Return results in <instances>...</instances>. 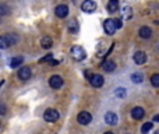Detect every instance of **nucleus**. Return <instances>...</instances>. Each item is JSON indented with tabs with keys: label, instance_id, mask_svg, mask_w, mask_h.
I'll list each match as a JSON object with an SVG mask.
<instances>
[{
	"label": "nucleus",
	"instance_id": "f257e3e1",
	"mask_svg": "<svg viewBox=\"0 0 159 134\" xmlns=\"http://www.w3.org/2000/svg\"><path fill=\"white\" fill-rule=\"evenodd\" d=\"M71 56L74 60H84V59L86 57V53L85 50H84V47L81 46H73L71 47Z\"/></svg>",
	"mask_w": 159,
	"mask_h": 134
},
{
	"label": "nucleus",
	"instance_id": "f03ea898",
	"mask_svg": "<svg viewBox=\"0 0 159 134\" xmlns=\"http://www.w3.org/2000/svg\"><path fill=\"white\" fill-rule=\"evenodd\" d=\"M43 119L45 122H49V123L56 122L59 119V112L56 109H46L43 113Z\"/></svg>",
	"mask_w": 159,
	"mask_h": 134
},
{
	"label": "nucleus",
	"instance_id": "7ed1b4c3",
	"mask_svg": "<svg viewBox=\"0 0 159 134\" xmlns=\"http://www.w3.org/2000/svg\"><path fill=\"white\" fill-rule=\"evenodd\" d=\"M77 122L82 126H86L92 122V114L89 112H80L77 116Z\"/></svg>",
	"mask_w": 159,
	"mask_h": 134
},
{
	"label": "nucleus",
	"instance_id": "20e7f679",
	"mask_svg": "<svg viewBox=\"0 0 159 134\" xmlns=\"http://www.w3.org/2000/svg\"><path fill=\"white\" fill-rule=\"evenodd\" d=\"M103 29H105V32L108 34V35H113L114 32H116V27H114V22L112 18H108L103 21Z\"/></svg>",
	"mask_w": 159,
	"mask_h": 134
},
{
	"label": "nucleus",
	"instance_id": "39448f33",
	"mask_svg": "<svg viewBox=\"0 0 159 134\" xmlns=\"http://www.w3.org/2000/svg\"><path fill=\"white\" fill-rule=\"evenodd\" d=\"M89 83H91L92 87H95V88H99V87L103 85L105 80H103V77L100 74H92L91 77H89Z\"/></svg>",
	"mask_w": 159,
	"mask_h": 134
},
{
	"label": "nucleus",
	"instance_id": "423d86ee",
	"mask_svg": "<svg viewBox=\"0 0 159 134\" xmlns=\"http://www.w3.org/2000/svg\"><path fill=\"white\" fill-rule=\"evenodd\" d=\"M81 8L85 13H94L95 8H96V3L94 0H84L82 4H81Z\"/></svg>",
	"mask_w": 159,
	"mask_h": 134
},
{
	"label": "nucleus",
	"instance_id": "0eeeda50",
	"mask_svg": "<svg viewBox=\"0 0 159 134\" xmlns=\"http://www.w3.org/2000/svg\"><path fill=\"white\" fill-rule=\"evenodd\" d=\"M49 85L55 89H59L61 85H63V78L60 75H52L49 80Z\"/></svg>",
	"mask_w": 159,
	"mask_h": 134
},
{
	"label": "nucleus",
	"instance_id": "6e6552de",
	"mask_svg": "<svg viewBox=\"0 0 159 134\" xmlns=\"http://www.w3.org/2000/svg\"><path fill=\"white\" fill-rule=\"evenodd\" d=\"M144 116H145V112L141 106H135V108H133V110H131V117H133L134 120H141Z\"/></svg>",
	"mask_w": 159,
	"mask_h": 134
},
{
	"label": "nucleus",
	"instance_id": "1a4fd4ad",
	"mask_svg": "<svg viewBox=\"0 0 159 134\" xmlns=\"http://www.w3.org/2000/svg\"><path fill=\"white\" fill-rule=\"evenodd\" d=\"M117 120H119V117H117V114L114 113V112H108V113L105 114V122L108 123L109 126H116Z\"/></svg>",
	"mask_w": 159,
	"mask_h": 134
},
{
	"label": "nucleus",
	"instance_id": "9d476101",
	"mask_svg": "<svg viewBox=\"0 0 159 134\" xmlns=\"http://www.w3.org/2000/svg\"><path fill=\"white\" fill-rule=\"evenodd\" d=\"M31 69L29 67H27V66H24V67H21V69L18 70V78H21V80H29L31 78Z\"/></svg>",
	"mask_w": 159,
	"mask_h": 134
},
{
	"label": "nucleus",
	"instance_id": "9b49d317",
	"mask_svg": "<svg viewBox=\"0 0 159 134\" xmlns=\"http://www.w3.org/2000/svg\"><path fill=\"white\" fill-rule=\"evenodd\" d=\"M55 11L59 18H64V17H67V14H68V7H67L66 4H59Z\"/></svg>",
	"mask_w": 159,
	"mask_h": 134
},
{
	"label": "nucleus",
	"instance_id": "f8f14e48",
	"mask_svg": "<svg viewBox=\"0 0 159 134\" xmlns=\"http://www.w3.org/2000/svg\"><path fill=\"white\" fill-rule=\"evenodd\" d=\"M134 61H135L137 64H144L145 61H147V55H145L144 52H141V50H138V52L134 53Z\"/></svg>",
	"mask_w": 159,
	"mask_h": 134
},
{
	"label": "nucleus",
	"instance_id": "ddd939ff",
	"mask_svg": "<svg viewBox=\"0 0 159 134\" xmlns=\"http://www.w3.org/2000/svg\"><path fill=\"white\" fill-rule=\"evenodd\" d=\"M133 17V8L130 6H123L121 7V18L123 20H130Z\"/></svg>",
	"mask_w": 159,
	"mask_h": 134
},
{
	"label": "nucleus",
	"instance_id": "4468645a",
	"mask_svg": "<svg viewBox=\"0 0 159 134\" xmlns=\"http://www.w3.org/2000/svg\"><path fill=\"white\" fill-rule=\"evenodd\" d=\"M100 67H102L105 71L110 73V71H113V70L116 69V63H114L113 60H105L102 64H100Z\"/></svg>",
	"mask_w": 159,
	"mask_h": 134
},
{
	"label": "nucleus",
	"instance_id": "2eb2a0df",
	"mask_svg": "<svg viewBox=\"0 0 159 134\" xmlns=\"http://www.w3.org/2000/svg\"><path fill=\"white\" fill-rule=\"evenodd\" d=\"M138 34L142 39H148V38H151V35H152V31H151V28H148V27H142V28H139Z\"/></svg>",
	"mask_w": 159,
	"mask_h": 134
},
{
	"label": "nucleus",
	"instance_id": "dca6fc26",
	"mask_svg": "<svg viewBox=\"0 0 159 134\" xmlns=\"http://www.w3.org/2000/svg\"><path fill=\"white\" fill-rule=\"evenodd\" d=\"M106 8H108L109 13H114V11L119 8V0H109Z\"/></svg>",
	"mask_w": 159,
	"mask_h": 134
},
{
	"label": "nucleus",
	"instance_id": "f3484780",
	"mask_svg": "<svg viewBox=\"0 0 159 134\" xmlns=\"http://www.w3.org/2000/svg\"><path fill=\"white\" fill-rule=\"evenodd\" d=\"M41 45L43 49H49V47L53 46V41L50 36H43V38L41 39Z\"/></svg>",
	"mask_w": 159,
	"mask_h": 134
},
{
	"label": "nucleus",
	"instance_id": "a211bd4d",
	"mask_svg": "<svg viewBox=\"0 0 159 134\" xmlns=\"http://www.w3.org/2000/svg\"><path fill=\"white\" fill-rule=\"evenodd\" d=\"M78 22H77V20L75 18H73V20H70V22H68V31H70V34H77L78 32Z\"/></svg>",
	"mask_w": 159,
	"mask_h": 134
},
{
	"label": "nucleus",
	"instance_id": "6ab92c4d",
	"mask_svg": "<svg viewBox=\"0 0 159 134\" xmlns=\"http://www.w3.org/2000/svg\"><path fill=\"white\" fill-rule=\"evenodd\" d=\"M22 61H24V59H22V56H15V57H13L11 59V61H10V66L13 67H18L20 64H22Z\"/></svg>",
	"mask_w": 159,
	"mask_h": 134
},
{
	"label": "nucleus",
	"instance_id": "aec40b11",
	"mask_svg": "<svg viewBox=\"0 0 159 134\" xmlns=\"http://www.w3.org/2000/svg\"><path fill=\"white\" fill-rule=\"evenodd\" d=\"M10 42H8L7 36H0V49H7V47H10Z\"/></svg>",
	"mask_w": 159,
	"mask_h": 134
},
{
	"label": "nucleus",
	"instance_id": "412c9836",
	"mask_svg": "<svg viewBox=\"0 0 159 134\" xmlns=\"http://www.w3.org/2000/svg\"><path fill=\"white\" fill-rule=\"evenodd\" d=\"M152 127H153V123H151V122L144 123V124H142V127H141V133L142 134H148L151 130H152Z\"/></svg>",
	"mask_w": 159,
	"mask_h": 134
},
{
	"label": "nucleus",
	"instance_id": "4be33fe9",
	"mask_svg": "<svg viewBox=\"0 0 159 134\" xmlns=\"http://www.w3.org/2000/svg\"><path fill=\"white\" fill-rule=\"evenodd\" d=\"M131 81L133 83H142L144 81V75L141 73H134V74H131Z\"/></svg>",
	"mask_w": 159,
	"mask_h": 134
},
{
	"label": "nucleus",
	"instance_id": "5701e85b",
	"mask_svg": "<svg viewBox=\"0 0 159 134\" xmlns=\"http://www.w3.org/2000/svg\"><path fill=\"white\" fill-rule=\"evenodd\" d=\"M151 83H152V85L155 87V88H158L159 87V74H153L152 77H151Z\"/></svg>",
	"mask_w": 159,
	"mask_h": 134
},
{
	"label": "nucleus",
	"instance_id": "b1692460",
	"mask_svg": "<svg viewBox=\"0 0 159 134\" xmlns=\"http://www.w3.org/2000/svg\"><path fill=\"white\" fill-rule=\"evenodd\" d=\"M114 95H116L117 98H124L126 96V89L124 88H117L116 92H114Z\"/></svg>",
	"mask_w": 159,
	"mask_h": 134
},
{
	"label": "nucleus",
	"instance_id": "393cba45",
	"mask_svg": "<svg viewBox=\"0 0 159 134\" xmlns=\"http://www.w3.org/2000/svg\"><path fill=\"white\" fill-rule=\"evenodd\" d=\"M10 13V7L8 6H6V4H0V14H8Z\"/></svg>",
	"mask_w": 159,
	"mask_h": 134
},
{
	"label": "nucleus",
	"instance_id": "a878e982",
	"mask_svg": "<svg viewBox=\"0 0 159 134\" xmlns=\"http://www.w3.org/2000/svg\"><path fill=\"white\" fill-rule=\"evenodd\" d=\"M52 59H53V55H52V53H49V55H47L46 57H42L41 60H39V63H45V61H50V60H52Z\"/></svg>",
	"mask_w": 159,
	"mask_h": 134
},
{
	"label": "nucleus",
	"instance_id": "bb28decb",
	"mask_svg": "<svg viewBox=\"0 0 159 134\" xmlns=\"http://www.w3.org/2000/svg\"><path fill=\"white\" fill-rule=\"evenodd\" d=\"M113 22H114V27H116V29L117 28H121V21H120V20H113Z\"/></svg>",
	"mask_w": 159,
	"mask_h": 134
},
{
	"label": "nucleus",
	"instance_id": "cd10ccee",
	"mask_svg": "<svg viewBox=\"0 0 159 134\" xmlns=\"http://www.w3.org/2000/svg\"><path fill=\"white\" fill-rule=\"evenodd\" d=\"M4 113H6V106L0 105V114H4Z\"/></svg>",
	"mask_w": 159,
	"mask_h": 134
},
{
	"label": "nucleus",
	"instance_id": "c85d7f7f",
	"mask_svg": "<svg viewBox=\"0 0 159 134\" xmlns=\"http://www.w3.org/2000/svg\"><path fill=\"white\" fill-rule=\"evenodd\" d=\"M3 84H4V81H0V88L3 87Z\"/></svg>",
	"mask_w": 159,
	"mask_h": 134
},
{
	"label": "nucleus",
	"instance_id": "c756f323",
	"mask_svg": "<svg viewBox=\"0 0 159 134\" xmlns=\"http://www.w3.org/2000/svg\"><path fill=\"white\" fill-rule=\"evenodd\" d=\"M105 134H113V133H112V131H108V133H105Z\"/></svg>",
	"mask_w": 159,
	"mask_h": 134
},
{
	"label": "nucleus",
	"instance_id": "7c9ffc66",
	"mask_svg": "<svg viewBox=\"0 0 159 134\" xmlns=\"http://www.w3.org/2000/svg\"><path fill=\"white\" fill-rule=\"evenodd\" d=\"M155 134H159V133H155Z\"/></svg>",
	"mask_w": 159,
	"mask_h": 134
}]
</instances>
